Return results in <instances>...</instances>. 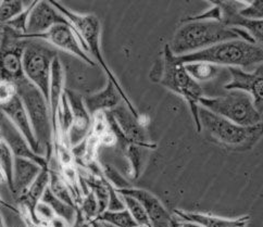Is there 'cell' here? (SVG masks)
<instances>
[{"label":"cell","mask_w":263,"mask_h":227,"mask_svg":"<svg viewBox=\"0 0 263 227\" xmlns=\"http://www.w3.org/2000/svg\"><path fill=\"white\" fill-rule=\"evenodd\" d=\"M117 192L135 197L144 206L152 226H157V227L180 226V222L168 213V211L165 209V206L162 204V202L152 193L145 191V189L133 188V187L117 189Z\"/></svg>","instance_id":"cell-15"},{"label":"cell","mask_w":263,"mask_h":227,"mask_svg":"<svg viewBox=\"0 0 263 227\" xmlns=\"http://www.w3.org/2000/svg\"><path fill=\"white\" fill-rule=\"evenodd\" d=\"M228 91L214 97L202 96L199 106L242 126H251L261 122V115L253 105L249 93L239 89Z\"/></svg>","instance_id":"cell-7"},{"label":"cell","mask_w":263,"mask_h":227,"mask_svg":"<svg viewBox=\"0 0 263 227\" xmlns=\"http://www.w3.org/2000/svg\"><path fill=\"white\" fill-rule=\"evenodd\" d=\"M200 129L210 143L231 151L251 150L263 137V122L251 126H242L225 119L202 106L198 108Z\"/></svg>","instance_id":"cell-2"},{"label":"cell","mask_w":263,"mask_h":227,"mask_svg":"<svg viewBox=\"0 0 263 227\" xmlns=\"http://www.w3.org/2000/svg\"><path fill=\"white\" fill-rule=\"evenodd\" d=\"M11 27L4 25L0 43V79L15 83L25 79L23 71V50L26 40L22 39Z\"/></svg>","instance_id":"cell-10"},{"label":"cell","mask_w":263,"mask_h":227,"mask_svg":"<svg viewBox=\"0 0 263 227\" xmlns=\"http://www.w3.org/2000/svg\"><path fill=\"white\" fill-rule=\"evenodd\" d=\"M14 155L6 141L0 137V168L6 176L8 189L12 196V177H13Z\"/></svg>","instance_id":"cell-27"},{"label":"cell","mask_w":263,"mask_h":227,"mask_svg":"<svg viewBox=\"0 0 263 227\" xmlns=\"http://www.w3.org/2000/svg\"><path fill=\"white\" fill-rule=\"evenodd\" d=\"M117 191V189H116ZM121 199L123 201L125 209L129 212V214L133 217L134 221L137 223L138 226H152L149 221V217L144 209V206L142 205L135 197L127 195V194H121Z\"/></svg>","instance_id":"cell-26"},{"label":"cell","mask_w":263,"mask_h":227,"mask_svg":"<svg viewBox=\"0 0 263 227\" xmlns=\"http://www.w3.org/2000/svg\"><path fill=\"white\" fill-rule=\"evenodd\" d=\"M70 23L57 8H54L49 0H39L31 10L26 21L25 35L44 33L55 24Z\"/></svg>","instance_id":"cell-16"},{"label":"cell","mask_w":263,"mask_h":227,"mask_svg":"<svg viewBox=\"0 0 263 227\" xmlns=\"http://www.w3.org/2000/svg\"><path fill=\"white\" fill-rule=\"evenodd\" d=\"M102 174L106 177L107 181L114 186L116 189H124L129 188L132 185L126 181V179L122 176L121 173H119L117 169L109 164H105L101 166Z\"/></svg>","instance_id":"cell-30"},{"label":"cell","mask_w":263,"mask_h":227,"mask_svg":"<svg viewBox=\"0 0 263 227\" xmlns=\"http://www.w3.org/2000/svg\"><path fill=\"white\" fill-rule=\"evenodd\" d=\"M57 217L51 206L41 200L35 206V219L37 226H51L52 221Z\"/></svg>","instance_id":"cell-29"},{"label":"cell","mask_w":263,"mask_h":227,"mask_svg":"<svg viewBox=\"0 0 263 227\" xmlns=\"http://www.w3.org/2000/svg\"><path fill=\"white\" fill-rule=\"evenodd\" d=\"M148 150L150 149L132 143L128 144L125 148L122 149V153L124 154L125 158L128 161L130 175L133 179H137L140 176V174H142L143 169L146 165Z\"/></svg>","instance_id":"cell-23"},{"label":"cell","mask_w":263,"mask_h":227,"mask_svg":"<svg viewBox=\"0 0 263 227\" xmlns=\"http://www.w3.org/2000/svg\"><path fill=\"white\" fill-rule=\"evenodd\" d=\"M49 2L71 22V24L75 28V31H77V33L79 34L86 52L91 56L93 61L99 65L100 69L105 72L107 79L114 82L116 87L121 92L122 97H123V102L130 109L132 113H133L135 117L139 118L140 115L138 113V111L136 110L133 103H132V101L128 99L123 87H122V85L116 78L115 73L111 71L105 58H103V54L101 51V43H100L101 23L99 21L98 16H96L95 14H82V13L74 12L70 10L69 8L63 6L61 4V0H49Z\"/></svg>","instance_id":"cell-4"},{"label":"cell","mask_w":263,"mask_h":227,"mask_svg":"<svg viewBox=\"0 0 263 227\" xmlns=\"http://www.w3.org/2000/svg\"><path fill=\"white\" fill-rule=\"evenodd\" d=\"M9 203H7V202H5L4 200H3V198H2V194H0V206L2 205H5V206H7Z\"/></svg>","instance_id":"cell-33"},{"label":"cell","mask_w":263,"mask_h":227,"mask_svg":"<svg viewBox=\"0 0 263 227\" xmlns=\"http://www.w3.org/2000/svg\"><path fill=\"white\" fill-rule=\"evenodd\" d=\"M42 200L47 204H49L55 215L62 219L68 225H74L75 219H77V206L64 202L61 199H59L58 197H55L51 193L49 187L45 191L42 197Z\"/></svg>","instance_id":"cell-22"},{"label":"cell","mask_w":263,"mask_h":227,"mask_svg":"<svg viewBox=\"0 0 263 227\" xmlns=\"http://www.w3.org/2000/svg\"><path fill=\"white\" fill-rule=\"evenodd\" d=\"M175 219L180 222V226H202V227H242L250 223V216L245 215L237 219H227L212 214L175 210Z\"/></svg>","instance_id":"cell-18"},{"label":"cell","mask_w":263,"mask_h":227,"mask_svg":"<svg viewBox=\"0 0 263 227\" xmlns=\"http://www.w3.org/2000/svg\"><path fill=\"white\" fill-rule=\"evenodd\" d=\"M224 24L243 28L256 44L263 47V17H247L235 12L225 18Z\"/></svg>","instance_id":"cell-21"},{"label":"cell","mask_w":263,"mask_h":227,"mask_svg":"<svg viewBox=\"0 0 263 227\" xmlns=\"http://www.w3.org/2000/svg\"><path fill=\"white\" fill-rule=\"evenodd\" d=\"M17 96V85L15 82L0 79V107L6 105Z\"/></svg>","instance_id":"cell-31"},{"label":"cell","mask_w":263,"mask_h":227,"mask_svg":"<svg viewBox=\"0 0 263 227\" xmlns=\"http://www.w3.org/2000/svg\"><path fill=\"white\" fill-rule=\"evenodd\" d=\"M181 63L206 61L219 67L250 70L263 63V47L256 43L235 39L224 41L193 53L176 55Z\"/></svg>","instance_id":"cell-3"},{"label":"cell","mask_w":263,"mask_h":227,"mask_svg":"<svg viewBox=\"0 0 263 227\" xmlns=\"http://www.w3.org/2000/svg\"><path fill=\"white\" fill-rule=\"evenodd\" d=\"M22 39H36L48 43L55 49L61 52L72 54L77 58L85 61L90 65H98L91 56L86 52L79 34L74 26L70 23H59L51 26L44 33L25 35L18 34Z\"/></svg>","instance_id":"cell-9"},{"label":"cell","mask_w":263,"mask_h":227,"mask_svg":"<svg viewBox=\"0 0 263 227\" xmlns=\"http://www.w3.org/2000/svg\"><path fill=\"white\" fill-rule=\"evenodd\" d=\"M231 80L224 85L225 90L239 89L250 94L258 112L263 115V63L251 71L240 68H228Z\"/></svg>","instance_id":"cell-12"},{"label":"cell","mask_w":263,"mask_h":227,"mask_svg":"<svg viewBox=\"0 0 263 227\" xmlns=\"http://www.w3.org/2000/svg\"><path fill=\"white\" fill-rule=\"evenodd\" d=\"M24 6L22 0H0V25L13 20L23 11Z\"/></svg>","instance_id":"cell-28"},{"label":"cell","mask_w":263,"mask_h":227,"mask_svg":"<svg viewBox=\"0 0 263 227\" xmlns=\"http://www.w3.org/2000/svg\"><path fill=\"white\" fill-rule=\"evenodd\" d=\"M72 110V126L69 131V143L71 147L79 145L90 133L92 117L84 103L83 94L70 89H65Z\"/></svg>","instance_id":"cell-14"},{"label":"cell","mask_w":263,"mask_h":227,"mask_svg":"<svg viewBox=\"0 0 263 227\" xmlns=\"http://www.w3.org/2000/svg\"><path fill=\"white\" fill-rule=\"evenodd\" d=\"M0 109L3 110L7 118L13 123L14 126L20 130V133L24 136L30 147L35 151V153L41 156H45L44 151L42 150L39 143H37V139L34 135L29 116H27L21 98L18 97V93L12 100L0 107Z\"/></svg>","instance_id":"cell-17"},{"label":"cell","mask_w":263,"mask_h":227,"mask_svg":"<svg viewBox=\"0 0 263 227\" xmlns=\"http://www.w3.org/2000/svg\"><path fill=\"white\" fill-rule=\"evenodd\" d=\"M97 220L106 222L109 226L117 227H136L137 223L134 221L133 217L129 214L126 209L122 210H105L97 215Z\"/></svg>","instance_id":"cell-25"},{"label":"cell","mask_w":263,"mask_h":227,"mask_svg":"<svg viewBox=\"0 0 263 227\" xmlns=\"http://www.w3.org/2000/svg\"><path fill=\"white\" fill-rule=\"evenodd\" d=\"M43 166L32 159L14 156L12 177V197L14 199L25 193Z\"/></svg>","instance_id":"cell-19"},{"label":"cell","mask_w":263,"mask_h":227,"mask_svg":"<svg viewBox=\"0 0 263 227\" xmlns=\"http://www.w3.org/2000/svg\"><path fill=\"white\" fill-rule=\"evenodd\" d=\"M185 68L191 74V77L198 83L209 82L218 78L220 73V67L206 61H194L184 63Z\"/></svg>","instance_id":"cell-24"},{"label":"cell","mask_w":263,"mask_h":227,"mask_svg":"<svg viewBox=\"0 0 263 227\" xmlns=\"http://www.w3.org/2000/svg\"><path fill=\"white\" fill-rule=\"evenodd\" d=\"M108 111L114 117L118 127L129 143L143 146L148 149H156V145L149 141L145 125L142 121V116L139 118L135 117L123 101L116 108Z\"/></svg>","instance_id":"cell-13"},{"label":"cell","mask_w":263,"mask_h":227,"mask_svg":"<svg viewBox=\"0 0 263 227\" xmlns=\"http://www.w3.org/2000/svg\"><path fill=\"white\" fill-rule=\"evenodd\" d=\"M171 41L170 49L175 55H183L202 50L218 43L240 39L255 43L241 27L229 26L217 20L182 21Z\"/></svg>","instance_id":"cell-1"},{"label":"cell","mask_w":263,"mask_h":227,"mask_svg":"<svg viewBox=\"0 0 263 227\" xmlns=\"http://www.w3.org/2000/svg\"><path fill=\"white\" fill-rule=\"evenodd\" d=\"M3 34H4V26L0 25V43H2V39H3Z\"/></svg>","instance_id":"cell-34"},{"label":"cell","mask_w":263,"mask_h":227,"mask_svg":"<svg viewBox=\"0 0 263 227\" xmlns=\"http://www.w3.org/2000/svg\"><path fill=\"white\" fill-rule=\"evenodd\" d=\"M61 59L64 77H65V89H70L85 94L95 92L102 87L101 81H97V73L95 70L99 65H90L72 54L59 51Z\"/></svg>","instance_id":"cell-11"},{"label":"cell","mask_w":263,"mask_h":227,"mask_svg":"<svg viewBox=\"0 0 263 227\" xmlns=\"http://www.w3.org/2000/svg\"><path fill=\"white\" fill-rule=\"evenodd\" d=\"M83 98L91 117L98 112H105L114 109L123 101L121 92L116 87L114 82L110 80H107L106 86L95 92L85 94Z\"/></svg>","instance_id":"cell-20"},{"label":"cell","mask_w":263,"mask_h":227,"mask_svg":"<svg viewBox=\"0 0 263 227\" xmlns=\"http://www.w3.org/2000/svg\"><path fill=\"white\" fill-rule=\"evenodd\" d=\"M23 71L25 78L39 88L48 101L51 65L58 50L42 40L25 39Z\"/></svg>","instance_id":"cell-8"},{"label":"cell","mask_w":263,"mask_h":227,"mask_svg":"<svg viewBox=\"0 0 263 227\" xmlns=\"http://www.w3.org/2000/svg\"><path fill=\"white\" fill-rule=\"evenodd\" d=\"M17 93L29 116L37 143L49 160L52 156V126L48 101L26 78L17 82Z\"/></svg>","instance_id":"cell-6"},{"label":"cell","mask_w":263,"mask_h":227,"mask_svg":"<svg viewBox=\"0 0 263 227\" xmlns=\"http://www.w3.org/2000/svg\"><path fill=\"white\" fill-rule=\"evenodd\" d=\"M161 72L158 82L163 87L182 97L190 107L197 131L199 133L200 125L198 119V108L200 98L203 96V90L200 83L194 80L187 72L184 63L178 62L176 55L170 49V46L165 45L162 53Z\"/></svg>","instance_id":"cell-5"},{"label":"cell","mask_w":263,"mask_h":227,"mask_svg":"<svg viewBox=\"0 0 263 227\" xmlns=\"http://www.w3.org/2000/svg\"><path fill=\"white\" fill-rule=\"evenodd\" d=\"M239 13L247 17H263V0H252L251 4L241 9Z\"/></svg>","instance_id":"cell-32"}]
</instances>
